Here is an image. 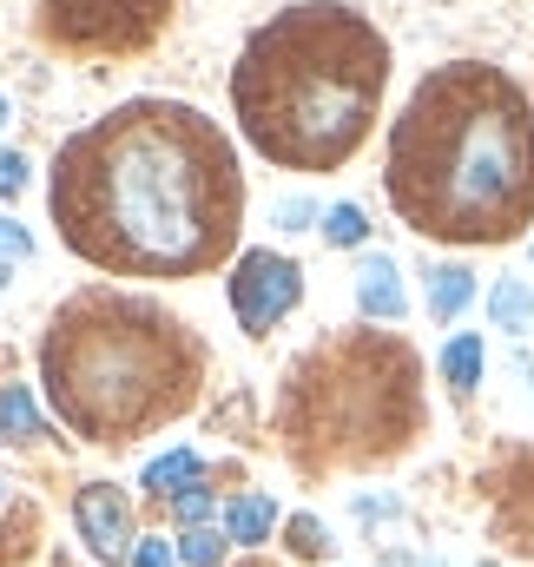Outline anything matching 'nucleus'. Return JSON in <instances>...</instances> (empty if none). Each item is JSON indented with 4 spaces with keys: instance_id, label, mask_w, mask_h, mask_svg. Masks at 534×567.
I'll return each mask as SVG.
<instances>
[{
    "instance_id": "f257e3e1",
    "label": "nucleus",
    "mask_w": 534,
    "mask_h": 567,
    "mask_svg": "<svg viewBox=\"0 0 534 567\" xmlns=\"http://www.w3.org/2000/svg\"><path fill=\"white\" fill-rule=\"evenodd\" d=\"M47 212L60 245L106 278H205L238 251L245 165L198 106L126 100L53 152Z\"/></svg>"
},
{
    "instance_id": "f03ea898",
    "label": "nucleus",
    "mask_w": 534,
    "mask_h": 567,
    "mask_svg": "<svg viewBox=\"0 0 534 567\" xmlns=\"http://www.w3.org/2000/svg\"><path fill=\"white\" fill-rule=\"evenodd\" d=\"M383 192L435 245H515L534 225V106L515 73L489 60L422 73L390 126Z\"/></svg>"
},
{
    "instance_id": "7ed1b4c3",
    "label": "nucleus",
    "mask_w": 534,
    "mask_h": 567,
    "mask_svg": "<svg viewBox=\"0 0 534 567\" xmlns=\"http://www.w3.org/2000/svg\"><path fill=\"white\" fill-rule=\"evenodd\" d=\"M390 93V40L343 0L270 13L232 66V113L258 158L284 172H337L377 133Z\"/></svg>"
},
{
    "instance_id": "20e7f679",
    "label": "nucleus",
    "mask_w": 534,
    "mask_h": 567,
    "mask_svg": "<svg viewBox=\"0 0 534 567\" xmlns=\"http://www.w3.org/2000/svg\"><path fill=\"white\" fill-rule=\"evenodd\" d=\"M40 390L80 442L126 449L198 403L205 337L158 297L93 284L53 310L40 337Z\"/></svg>"
},
{
    "instance_id": "39448f33",
    "label": "nucleus",
    "mask_w": 534,
    "mask_h": 567,
    "mask_svg": "<svg viewBox=\"0 0 534 567\" xmlns=\"http://www.w3.org/2000/svg\"><path fill=\"white\" fill-rule=\"evenodd\" d=\"M422 363L390 330H337L310 343L277 396V435L297 468H377L422 435Z\"/></svg>"
},
{
    "instance_id": "423d86ee",
    "label": "nucleus",
    "mask_w": 534,
    "mask_h": 567,
    "mask_svg": "<svg viewBox=\"0 0 534 567\" xmlns=\"http://www.w3.org/2000/svg\"><path fill=\"white\" fill-rule=\"evenodd\" d=\"M178 0H33V27L47 47L80 60H133L158 47Z\"/></svg>"
},
{
    "instance_id": "0eeeda50",
    "label": "nucleus",
    "mask_w": 534,
    "mask_h": 567,
    "mask_svg": "<svg viewBox=\"0 0 534 567\" xmlns=\"http://www.w3.org/2000/svg\"><path fill=\"white\" fill-rule=\"evenodd\" d=\"M232 317H238V330L245 337H270L297 303H304V265H290L284 251H245L238 265H232Z\"/></svg>"
},
{
    "instance_id": "6e6552de",
    "label": "nucleus",
    "mask_w": 534,
    "mask_h": 567,
    "mask_svg": "<svg viewBox=\"0 0 534 567\" xmlns=\"http://www.w3.org/2000/svg\"><path fill=\"white\" fill-rule=\"evenodd\" d=\"M73 522H80L86 548H93L106 567H120L138 548V542H133V508H126V488H113V482L80 488V495H73Z\"/></svg>"
},
{
    "instance_id": "1a4fd4ad",
    "label": "nucleus",
    "mask_w": 534,
    "mask_h": 567,
    "mask_svg": "<svg viewBox=\"0 0 534 567\" xmlns=\"http://www.w3.org/2000/svg\"><path fill=\"white\" fill-rule=\"evenodd\" d=\"M495 535L515 555H534V449L509 455V468L495 475Z\"/></svg>"
},
{
    "instance_id": "9d476101",
    "label": "nucleus",
    "mask_w": 534,
    "mask_h": 567,
    "mask_svg": "<svg viewBox=\"0 0 534 567\" xmlns=\"http://www.w3.org/2000/svg\"><path fill=\"white\" fill-rule=\"evenodd\" d=\"M357 303H363V317H390V323L409 310L402 278H397V265H390V258H363V271H357Z\"/></svg>"
},
{
    "instance_id": "9b49d317",
    "label": "nucleus",
    "mask_w": 534,
    "mask_h": 567,
    "mask_svg": "<svg viewBox=\"0 0 534 567\" xmlns=\"http://www.w3.org/2000/svg\"><path fill=\"white\" fill-rule=\"evenodd\" d=\"M270 522H277V502H270V495H238V502L225 508V542L258 548V542L270 535Z\"/></svg>"
},
{
    "instance_id": "f8f14e48",
    "label": "nucleus",
    "mask_w": 534,
    "mask_h": 567,
    "mask_svg": "<svg viewBox=\"0 0 534 567\" xmlns=\"http://www.w3.org/2000/svg\"><path fill=\"white\" fill-rule=\"evenodd\" d=\"M469 297H475V271H462V265H435L429 271V310H435V323H455L469 310Z\"/></svg>"
},
{
    "instance_id": "ddd939ff",
    "label": "nucleus",
    "mask_w": 534,
    "mask_h": 567,
    "mask_svg": "<svg viewBox=\"0 0 534 567\" xmlns=\"http://www.w3.org/2000/svg\"><path fill=\"white\" fill-rule=\"evenodd\" d=\"M442 377H449L455 396H469V390L482 383V337H475V330H462V337L442 350Z\"/></svg>"
},
{
    "instance_id": "4468645a",
    "label": "nucleus",
    "mask_w": 534,
    "mask_h": 567,
    "mask_svg": "<svg viewBox=\"0 0 534 567\" xmlns=\"http://www.w3.org/2000/svg\"><path fill=\"white\" fill-rule=\"evenodd\" d=\"M192 482H198V455H192V449H172V455L145 462V488H152V495H178V488H192Z\"/></svg>"
},
{
    "instance_id": "2eb2a0df",
    "label": "nucleus",
    "mask_w": 534,
    "mask_h": 567,
    "mask_svg": "<svg viewBox=\"0 0 534 567\" xmlns=\"http://www.w3.org/2000/svg\"><path fill=\"white\" fill-rule=\"evenodd\" d=\"M489 317H495V330H528L534 323V290L528 284H495V297H489Z\"/></svg>"
},
{
    "instance_id": "dca6fc26",
    "label": "nucleus",
    "mask_w": 534,
    "mask_h": 567,
    "mask_svg": "<svg viewBox=\"0 0 534 567\" xmlns=\"http://www.w3.org/2000/svg\"><path fill=\"white\" fill-rule=\"evenodd\" d=\"M0 435L7 442H33L40 435V410H33V396L13 383V390H0Z\"/></svg>"
},
{
    "instance_id": "f3484780",
    "label": "nucleus",
    "mask_w": 534,
    "mask_h": 567,
    "mask_svg": "<svg viewBox=\"0 0 534 567\" xmlns=\"http://www.w3.org/2000/svg\"><path fill=\"white\" fill-rule=\"evenodd\" d=\"M172 548H178V561L185 567H218L225 561V535H212V528H185Z\"/></svg>"
},
{
    "instance_id": "a211bd4d",
    "label": "nucleus",
    "mask_w": 534,
    "mask_h": 567,
    "mask_svg": "<svg viewBox=\"0 0 534 567\" xmlns=\"http://www.w3.org/2000/svg\"><path fill=\"white\" fill-rule=\"evenodd\" d=\"M324 238H330V245H363V238H370L363 205H330V212H324Z\"/></svg>"
},
{
    "instance_id": "6ab92c4d",
    "label": "nucleus",
    "mask_w": 534,
    "mask_h": 567,
    "mask_svg": "<svg viewBox=\"0 0 534 567\" xmlns=\"http://www.w3.org/2000/svg\"><path fill=\"white\" fill-rule=\"evenodd\" d=\"M284 542H290V555H304V561H317V555H330V535H324V522H317V515H290V528H284Z\"/></svg>"
},
{
    "instance_id": "aec40b11",
    "label": "nucleus",
    "mask_w": 534,
    "mask_h": 567,
    "mask_svg": "<svg viewBox=\"0 0 534 567\" xmlns=\"http://www.w3.org/2000/svg\"><path fill=\"white\" fill-rule=\"evenodd\" d=\"M172 515H178L185 528H205V522H212V495H205V488L192 482V488H178V502H172Z\"/></svg>"
},
{
    "instance_id": "412c9836",
    "label": "nucleus",
    "mask_w": 534,
    "mask_h": 567,
    "mask_svg": "<svg viewBox=\"0 0 534 567\" xmlns=\"http://www.w3.org/2000/svg\"><path fill=\"white\" fill-rule=\"evenodd\" d=\"M27 251H33V238H27V225H13V218H0V258H7V265H27Z\"/></svg>"
},
{
    "instance_id": "4be33fe9",
    "label": "nucleus",
    "mask_w": 534,
    "mask_h": 567,
    "mask_svg": "<svg viewBox=\"0 0 534 567\" xmlns=\"http://www.w3.org/2000/svg\"><path fill=\"white\" fill-rule=\"evenodd\" d=\"M133 567H178V548H172V542H138Z\"/></svg>"
},
{
    "instance_id": "5701e85b",
    "label": "nucleus",
    "mask_w": 534,
    "mask_h": 567,
    "mask_svg": "<svg viewBox=\"0 0 534 567\" xmlns=\"http://www.w3.org/2000/svg\"><path fill=\"white\" fill-rule=\"evenodd\" d=\"M27 185V158L20 152H0V198H13Z\"/></svg>"
},
{
    "instance_id": "b1692460",
    "label": "nucleus",
    "mask_w": 534,
    "mask_h": 567,
    "mask_svg": "<svg viewBox=\"0 0 534 567\" xmlns=\"http://www.w3.org/2000/svg\"><path fill=\"white\" fill-rule=\"evenodd\" d=\"M310 218H317V205H310V198H290V205H277V225H284V231H304Z\"/></svg>"
},
{
    "instance_id": "393cba45",
    "label": "nucleus",
    "mask_w": 534,
    "mask_h": 567,
    "mask_svg": "<svg viewBox=\"0 0 534 567\" xmlns=\"http://www.w3.org/2000/svg\"><path fill=\"white\" fill-rule=\"evenodd\" d=\"M7 271H13V265H7V258H0V284H7Z\"/></svg>"
},
{
    "instance_id": "a878e982",
    "label": "nucleus",
    "mask_w": 534,
    "mask_h": 567,
    "mask_svg": "<svg viewBox=\"0 0 534 567\" xmlns=\"http://www.w3.org/2000/svg\"><path fill=\"white\" fill-rule=\"evenodd\" d=\"M0 126H7V100H0Z\"/></svg>"
}]
</instances>
